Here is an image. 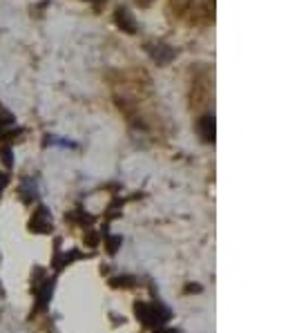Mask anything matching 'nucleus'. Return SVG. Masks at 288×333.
Instances as JSON below:
<instances>
[{
	"label": "nucleus",
	"instance_id": "nucleus-2",
	"mask_svg": "<svg viewBox=\"0 0 288 333\" xmlns=\"http://www.w3.org/2000/svg\"><path fill=\"white\" fill-rule=\"evenodd\" d=\"M29 228H32L34 233H49L51 231V217H49V210L45 206L36 208L32 221H29Z\"/></svg>",
	"mask_w": 288,
	"mask_h": 333
},
{
	"label": "nucleus",
	"instance_id": "nucleus-5",
	"mask_svg": "<svg viewBox=\"0 0 288 333\" xmlns=\"http://www.w3.org/2000/svg\"><path fill=\"white\" fill-rule=\"evenodd\" d=\"M197 128H199V134L203 137V141H208V143L214 141V117H203V119H199Z\"/></svg>",
	"mask_w": 288,
	"mask_h": 333
},
{
	"label": "nucleus",
	"instance_id": "nucleus-3",
	"mask_svg": "<svg viewBox=\"0 0 288 333\" xmlns=\"http://www.w3.org/2000/svg\"><path fill=\"white\" fill-rule=\"evenodd\" d=\"M148 51H150V56L154 59V63L159 65H168L170 61L174 59V49L168 47V45H148Z\"/></svg>",
	"mask_w": 288,
	"mask_h": 333
},
{
	"label": "nucleus",
	"instance_id": "nucleus-4",
	"mask_svg": "<svg viewBox=\"0 0 288 333\" xmlns=\"http://www.w3.org/2000/svg\"><path fill=\"white\" fill-rule=\"evenodd\" d=\"M114 18H116V25H119L121 29H125L127 34H134V32H136V20L132 18V14L127 12L125 7H119V9H116V16H114Z\"/></svg>",
	"mask_w": 288,
	"mask_h": 333
},
{
	"label": "nucleus",
	"instance_id": "nucleus-1",
	"mask_svg": "<svg viewBox=\"0 0 288 333\" xmlns=\"http://www.w3.org/2000/svg\"><path fill=\"white\" fill-rule=\"evenodd\" d=\"M134 311H136L138 320L146 326H157V324H163V322L170 320V311L161 304H136Z\"/></svg>",
	"mask_w": 288,
	"mask_h": 333
},
{
	"label": "nucleus",
	"instance_id": "nucleus-9",
	"mask_svg": "<svg viewBox=\"0 0 288 333\" xmlns=\"http://www.w3.org/2000/svg\"><path fill=\"white\" fill-rule=\"evenodd\" d=\"M157 333H177V331H174V329H159Z\"/></svg>",
	"mask_w": 288,
	"mask_h": 333
},
{
	"label": "nucleus",
	"instance_id": "nucleus-6",
	"mask_svg": "<svg viewBox=\"0 0 288 333\" xmlns=\"http://www.w3.org/2000/svg\"><path fill=\"white\" fill-rule=\"evenodd\" d=\"M0 154H3V163L7 165V168H12V150L3 148V152H0Z\"/></svg>",
	"mask_w": 288,
	"mask_h": 333
},
{
	"label": "nucleus",
	"instance_id": "nucleus-8",
	"mask_svg": "<svg viewBox=\"0 0 288 333\" xmlns=\"http://www.w3.org/2000/svg\"><path fill=\"white\" fill-rule=\"evenodd\" d=\"M5 184H7V177H5V175H0V190L5 188Z\"/></svg>",
	"mask_w": 288,
	"mask_h": 333
},
{
	"label": "nucleus",
	"instance_id": "nucleus-10",
	"mask_svg": "<svg viewBox=\"0 0 288 333\" xmlns=\"http://www.w3.org/2000/svg\"><path fill=\"white\" fill-rule=\"evenodd\" d=\"M138 3H141V5H148V3H150V0H138Z\"/></svg>",
	"mask_w": 288,
	"mask_h": 333
},
{
	"label": "nucleus",
	"instance_id": "nucleus-7",
	"mask_svg": "<svg viewBox=\"0 0 288 333\" xmlns=\"http://www.w3.org/2000/svg\"><path fill=\"white\" fill-rule=\"evenodd\" d=\"M119 242H121V237H112L110 239V246H107V248H110V253H114L116 248H119Z\"/></svg>",
	"mask_w": 288,
	"mask_h": 333
}]
</instances>
